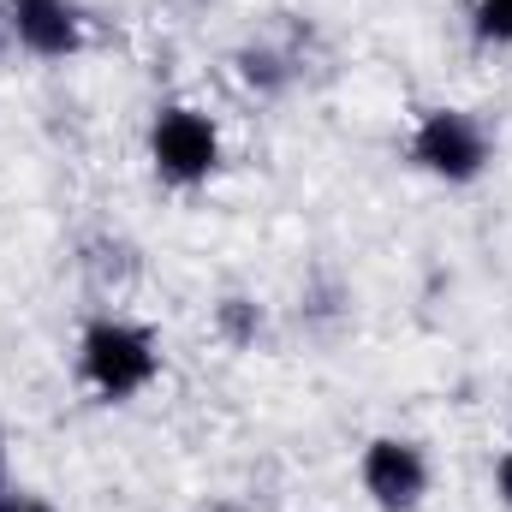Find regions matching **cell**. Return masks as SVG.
Wrapping results in <instances>:
<instances>
[{
    "label": "cell",
    "instance_id": "obj_1",
    "mask_svg": "<svg viewBox=\"0 0 512 512\" xmlns=\"http://www.w3.org/2000/svg\"><path fill=\"white\" fill-rule=\"evenodd\" d=\"M167 358H161V334L137 316L120 310H102L78 328V346H72V376L78 387L96 399V405H131L143 399L149 387L161 382Z\"/></svg>",
    "mask_w": 512,
    "mask_h": 512
},
{
    "label": "cell",
    "instance_id": "obj_2",
    "mask_svg": "<svg viewBox=\"0 0 512 512\" xmlns=\"http://www.w3.org/2000/svg\"><path fill=\"white\" fill-rule=\"evenodd\" d=\"M405 161L423 179H435L447 191H465V185H477L495 167V131H489L483 114L441 102V108H423L411 120V131H405Z\"/></svg>",
    "mask_w": 512,
    "mask_h": 512
},
{
    "label": "cell",
    "instance_id": "obj_3",
    "mask_svg": "<svg viewBox=\"0 0 512 512\" xmlns=\"http://www.w3.org/2000/svg\"><path fill=\"white\" fill-rule=\"evenodd\" d=\"M143 155H149V173L173 191H197L221 173L227 161V137L221 120L197 102H161L143 126Z\"/></svg>",
    "mask_w": 512,
    "mask_h": 512
},
{
    "label": "cell",
    "instance_id": "obj_4",
    "mask_svg": "<svg viewBox=\"0 0 512 512\" xmlns=\"http://www.w3.org/2000/svg\"><path fill=\"white\" fill-rule=\"evenodd\" d=\"M358 489L376 512H423L435 495V459L417 435H370L358 447Z\"/></svg>",
    "mask_w": 512,
    "mask_h": 512
},
{
    "label": "cell",
    "instance_id": "obj_5",
    "mask_svg": "<svg viewBox=\"0 0 512 512\" xmlns=\"http://www.w3.org/2000/svg\"><path fill=\"white\" fill-rule=\"evenodd\" d=\"M0 18L24 60L66 66L90 48V18L78 0H0Z\"/></svg>",
    "mask_w": 512,
    "mask_h": 512
},
{
    "label": "cell",
    "instance_id": "obj_6",
    "mask_svg": "<svg viewBox=\"0 0 512 512\" xmlns=\"http://www.w3.org/2000/svg\"><path fill=\"white\" fill-rule=\"evenodd\" d=\"M233 78H239V90L256 96V102H280L298 84V54L280 48V42H268V36H256L245 48H233Z\"/></svg>",
    "mask_w": 512,
    "mask_h": 512
},
{
    "label": "cell",
    "instance_id": "obj_7",
    "mask_svg": "<svg viewBox=\"0 0 512 512\" xmlns=\"http://www.w3.org/2000/svg\"><path fill=\"white\" fill-rule=\"evenodd\" d=\"M215 334L233 346V352H256L268 340V310L256 292H221L215 298Z\"/></svg>",
    "mask_w": 512,
    "mask_h": 512
},
{
    "label": "cell",
    "instance_id": "obj_8",
    "mask_svg": "<svg viewBox=\"0 0 512 512\" xmlns=\"http://www.w3.org/2000/svg\"><path fill=\"white\" fill-rule=\"evenodd\" d=\"M471 36L483 48L512 54V0H471Z\"/></svg>",
    "mask_w": 512,
    "mask_h": 512
},
{
    "label": "cell",
    "instance_id": "obj_9",
    "mask_svg": "<svg viewBox=\"0 0 512 512\" xmlns=\"http://www.w3.org/2000/svg\"><path fill=\"white\" fill-rule=\"evenodd\" d=\"M0 512H60L48 495H36V489H6L0 495Z\"/></svg>",
    "mask_w": 512,
    "mask_h": 512
},
{
    "label": "cell",
    "instance_id": "obj_10",
    "mask_svg": "<svg viewBox=\"0 0 512 512\" xmlns=\"http://www.w3.org/2000/svg\"><path fill=\"white\" fill-rule=\"evenodd\" d=\"M495 501L512 512V429H507V447H501V459H495Z\"/></svg>",
    "mask_w": 512,
    "mask_h": 512
},
{
    "label": "cell",
    "instance_id": "obj_11",
    "mask_svg": "<svg viewBox=\"0 0 512 512\" xmlns=\"http://www.w3.org/2000/svg\"><path fill=\"white\" fill-rule=\"evenodd\" d=\"M12 489V441H6V429H0V495Z\"/></svg>",
    "mask_w": 512,
    "mask_h": 512
},
{
    "label": "cell",
    "instance_id": "obj_12",
    "mask_svg": "<svg viewBox=\"0 0 512 512\" xmlns=\"http://www.w3.org/2000/svg\"><path fill=\"white\" fill-rule=\"evenodd\" d=\"M12 54H18V48H12V36H6V18H0V66H6Z\"/></svg>",
    "mask_w": 512,
    "mask_h": 512
}]
</instances>
